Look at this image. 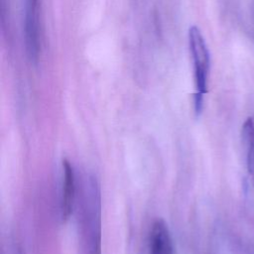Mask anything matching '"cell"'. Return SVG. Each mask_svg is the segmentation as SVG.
Instances as JSON below:
<instances>
[{
  "label": "cell",
  "instance_id": "6",
  "mask_svg": "<svg viewBox=\"0 0 254 254\" xmlns=\"http://www.w3.org/2000/svg\"><path fill=\"white\" fill-rule=\"evenodd\" d=\"M27 3L29 4H33V5H38V0H27Z\"/></svg>",
  "mask_w": 254,
  "mask_h": 254
},
{
  "label": "cell",
  "instance_id": "1",
  "mask_svg": "<svg viewBox=\"0 0 254 254\" xmlns=\"http://www.w3.org/2000/svg\"><path fill=\"white\" fill-rule=\"evenodd\" d=\"M189 46L194 70V110L198 114L202 109L203 97L207 91L210 57L204 38L196 26H191L189 30Z\"/></svg>",
  "mask_w": 254,
  "mask_h": 254
},
{
  "label": "cell",
  "instance_id": "2",
  "mask_svg": "<svg viewBox=\"0 0 254 254\" xmlns=\"http://www.w3.org/2000/svg\"><path fill=\"white\" fill-rule=\"evenodd\" d=\"M75 196V182L72 166L66 160L63 161V192H62V217L68 219L72 212Z\"/></svg>",
  "mask_w": 254,
  "mask_h": 254
},
{
  "label": "cell",
  "instance_id": "3",
  "mask_svg": "<svg viewBox=\"0 0 254 254\" xmlns=\"http://www.w3.org/2000/svg\"><path fill=\"white\" fill-rule=\"evenodd\" d=\"M39 30L37 6L27 3L25 12V41L28 55L35 62L39 54Z\"/></svg>",
  "mask_w": 254,
  "mask_h": 254
},
{
  "label": "cell",
  "instance_id": "4",
  "mask_svg": "<svg viewBox=\"0 0 254 254\" xmlns=\"http://www.w3.org/2000/svg\"><path fill=\"white\" fill-rule=\"evenodd\" d=\"M150 254H175L173 240L167 224L159 219L152 226L150 234Z\"/></svg>",
  "mask_w": 254,
  "mask_h": 254
},
{
  "label": "cell",
  "instance_id": "5",
  "mask_svg": "<svg viewBox=\"0 0 254 254\" xmlns=\"http://www.w3.org/2000/svg\"><path fill=\"white\" fill-rule=\"evenodd\" d=\"M241 136L246 153L247 170L254 184V121L252 118H247L243 123Z\"/></svg>",
  "mask_w": 254,
  "mask_h": 254
}]
</instances>
